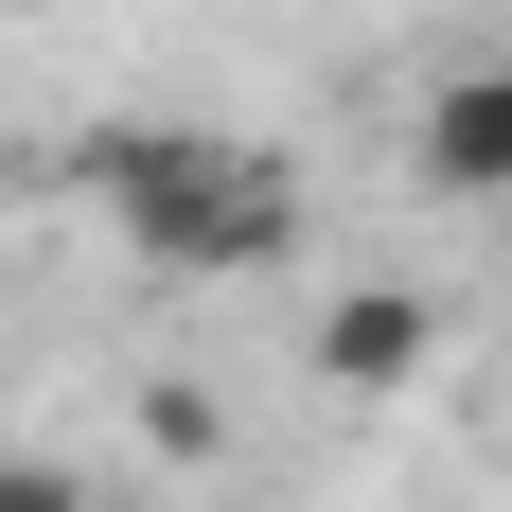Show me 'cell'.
Wrapping results in <instances>:
<instances>
[{
	"mask_svg": "<svg viewBox=\"0 0 512 512\" xmlns=\"http://www.w3.org/2000/svg\"><path fill=\"white\" fill-rule=\"evenodd\" d=\"M71 195L142 265H177V283H265V265L301 248V177L265 142H212V124H106L71 159Z\"/></svg>",
	"mask_w": 512,
	"mask_h": 512,
	"instance_id": "obj_1",
	"label": "cell"
},
{
	"mask_svg": "<svg viewBox=\"0 0 512 512\" xmlns=\"http://www.w3.org/2000/svg\"><path fill=\"white\" fill-rule=\"evenodd\" d=\"M318 389H354V407H389V389H424V371L460 354V318L424 301V283H318Z\"/></svg>",
	"mask_w": 512,
	"mask_h": 512,
	"instance_id": "obj_2",
	"label": "cell"
},
{
	"mask_svg": "<svg viewBox=\"0 0 512 512\" xmlns=\"http://www.w3.org/2000/svg\"><path fill=\"white\" fill-rule=\"evenodd\" d=\"M407 159H424V195H460V212H512V53H460V71L424 89Z\"/></svg>",
	"mask_w": 512,
	"mask_h": 512,
	"instance_id": "obj_3",
	"label": "cell"
},
{
	"mask_svg": "<svg viewBox=\"0 0 512 512\" xmlns=\"http://www.w3.org/2000/svg\"><path fill=\"white\" fill-rule=\"evenodd\" d=\"M142 442L159 460H212V389H142Z\"/></svg>",
	"mask_w": 512,
	"mask_h": 512,
	"instance_id": "obj_4",
	"label": "cell"
},
{
	"mask_svg": "<svg viewBox=\"0 0 512 512\" xmlns=\"http://www.w3.org/2000/svg\"><path fill=\"white\" fill-rule=\"evenodd\" d=\"M0 512H106V495H89L71 460H0Z\"/></svg>",
	"mask_w": 512,
	"mask_h": 512,
	"instance_id": "obj_5",
	"label": "cell"
}]
</instances>
